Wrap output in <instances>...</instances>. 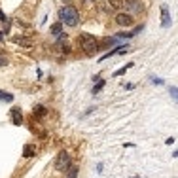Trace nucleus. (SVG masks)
Masks as SVG:
<instances>
[{"label": "nucleus", "instance_id": "f257e3e1", "mask_svg": "<svg viewBox=\"0 0 178 178\" xmlns=\"http://www.w3.org/2000/svg\"><path fill=\"white\" fill-rule=\"evenodd\" d=\"M59 17H61V23L68 25V27H76L78 21H80V14L74 6H66V8H61L59 12Z\"/></svg>", "mask_w": 178, "mask_h": 178}, {"label": "nucleus", "instance_id": "f03ea898", "mask_svg": "<svg viewBox=\"0 0 178 178\" xmlns=\"http://www.w3.org/2000/svg\"><path fill=\"white\" fill-rule=\"evenodd\" d=\"M78 42H80V46L85 49V53H93V51L99 49V42H97L91 34H80Z\"/></svg>", "mask_w": 178, "mask_h": 178}, {"label": "nucleus", "instance_id": "7ed1b4c3", "mask_svg": "<svg viewBox=\"0 0 178 178\" xmlns=\"http://www.w3.org/2000/svg\"><path fill=\"white\" fill-rule=\"evenodd\" d=\"M68 167H70V155L63 150V152H59L57 159H55V169H57V171H64V169H68Z\"/></svg>", "mask_w": 178, "mask_h": 178}, {"label": "nucleus", "instance_id": "20e7f679", "mask_svg": "<svg viewBox=\"0 0 178 178\" xmlns=\"http://www.w3.org/2000/svg\"><path fill=\"white\" fill-rule=\"evenodd\" d=\"M116 23L121 25V27H131L133 23H135V19H133L131 14H119V15L116 17Z\"/></svg>", "mask_w": 178, "mask_h": 178}, {"label": "nucleus", "instance_id": "39448f33", "mask_svg": "<svg viewBox=\"0 0 178 178\" xmlns=\"http://www.w3.org/2000/svg\"><path fill=\"white\" fill-rule=\"evenodd\" d=\"M10 114H12V123L14 125H21V121H23V114H21L19 108H12L10 110Z\"/></svg>", "mask_w": 178, "mask_h": 178}, {"label": "nucleus", "instance_id": "423d86ee", "mask_svg": "<svg viewBox=\"0 0 178 178\" xmlns=\"http://www.w3.org/2000/svg\"><path fill=\"white\" fill-rule=\"evenodd\" d=\"M129 10H131V12H140V10H142V4L138 2V0H127V2H123Z\"/></svg>", "mask_w": 178, "mask_h": 178}, {"label": "nucleus", "instance_id": "0eeeda50", "mask_svg": "<svg viewBox=\"0 0 178 178\" xmlns=\"http://www.w3.org/2000/svg\"><path fill=\"white\" fill-rule=\"evenodd\" d=\"M34 153H36V148H34V144H27V146L23 148V157H32Z\"/></svg>", "mask_w": 178, "mask_h": 178}, {"label": "nucleus", "instance_id": "6e6552de", "mask_svg": "<svg viewBox=\"0 0 178 178\" xmlns=\"http://www.w3.org/2000/svg\"><path fill=\"white\" fill-rule=\"evenodd\" d=\"M161 15H163V27H169L171 19H169V8H167L165 4L161 6Z\"/></svg>", "mask_w": 178, "mask_h": 178}, {"label": "nucleus", "instance_id": "1a4fd4ad", "mask_svg": "<svg viewBox=\"0 0 178 178\" xmlns=\"http://www.w3.org/2000/svg\"><path fill=\"white\" fill-rule=\"evenodd\" d=\"M51 34L53 36H61L63 34V23H61V21L55 23V25H51Z\"/></svg>", "mask_w": 178, "mask_h": 178}, {"label": "nucleus", "instance_id": "9d476101", "mask_svg": "<svg viewBox=\"0 0 178 178\" xmlns=\"http://www.w3.org/2000/svg\"><path fill=\"white\" fill-rule=\"evenodd\" d=\"M46 114H48V110L44 108L42 104H38V106L34 108V116H38V118H44V116H46Z\"/></svg>", "mask_w": 178, "mask_h": 178}, {"label": "nucleus", "instance_id": "9b49d317", "mask_svg": "<svg viewBox=\"0 0 178 178\" xmlns=\"http://www.w3.org/2000/svg\"><path fill=\"white\" fill-rule=\"evenodd\" d=\"M78 176V167H68L66 169V178H76Z\"/></svg>", "mask_w": 178, "mask_h": 178}, {"label": "nucleus", "instance_id": "f8f14e48", "mask_svg": "<svg viewBox=\"0 0 178 178\" xmlns=\"http://www.w3.org/2000/svg\"><path fill=\"white\" fill-rule=\"evenodd\" d=\"M0 101H8V103H12V101H14V95H10V93H4V91H0Z\"/></svg>", "mask_w": 178, "mask_h": 178}, {"label": "nucleus", "instance_id": "ddd939ff", "mask_svg": "<svg viewBox=\"0 0 178 178\" xmlns=\"http://www.w3.org/2000/svg\"><path fill=\"white\" fill-rule=\"evenodd\" d=\"M103 87H104V80H99V83H97V85L93 87V95H97V93H99V91H101V89H103Z\"/></svg>", "mask_w": 178, "mask_h": 178}, {"label": "nucleus", "instance_id": "4468645a", "mask_svg": "<svg viewBox=\"0 0 178 178\" xmlns=\"http://www.w3.org/2000/svg\"><path fill=\"white\" fill-rule=\"evenodd\" d=\"M169 93H171L172 99H176V101H178V87H169Z\"/></svg>", "mask_w": 178, "mask_h": 178}, {"label": "nucleus", "instance_id": "2eb2a0df", "mask_svg": "<svg viewBox=\"0 0 178 178\" xmlns=\"http://www.w3.org/2000/svg\"><path fill=\"white\" fill-rule=\"evenodd\" d=\"M121 4H123V0H110V6L112 8H121Z\"/></svg>", "mask_w": 178, "mask_h": 178}, {"label": "nucleus", "instance_id": "dca6fc26", "mask_svg": "<svg viewBox=\"0 0 178 178\" xmlns=\"http://www.w3.org/2000/svg\"><path fill=\"white\" fill-rule=\"evenodd\" d=\"M131 64H133V63H131ZM131 64H127V66H123V68H119V70H116V72H114V76H121V74H125V70L129 68Z\"/></svg>", "mask_w": 178, "mask_h": 178}, {"label": "nucleus", "instance_id": "f3484780", "mask_svg": "<svg viewBox=\"0 0 178 178\" xmlns=\"http://www.w3.org/2000/svg\"><path fill=\"white\" fill-rule=\"evenodd\" d=\"M104 46H114V44H116V38H104Z\"/></svg>", "mask_w": 178, "mask_h": 178}, {"label": "nucleus", "instance_id": "a211bd4d", "mask_svg": "<svg viewBox=\"0 0 178 178\" xmlns=\"http://www.w3.org/2000/svg\"><path fill=\"white\" fill-rule=\"evenodd\" d=\"M15 42H17V44H23V46H30V42L25 40V38H15Z\"/></svg>", "mask_w": 178, "mask_h": 178}, {"label": "nucleus", "instance_id": "6ab92c4d", "mask_svg": "<svg viewBox=\"0 0 178 178\" xmlns=\"http://www.w3.org/2000/svg\"><path fill=\"white\" fill-rule=\"evenodd\" d=\"M0 21H2V23H6V21H8V19H6V15H4V12H2V10H0Z\"/></svg>", "mask_w": 178, "mask_h": 178}, {"label": "nucleus", "instance_id": "aec40b11", "mask_svg": "<svg viewBox=\"0 0 178 178\" xmlns=\"http://www.w3.org/2000/svg\"><path fill=\"white\" fill-rule=\"evenodd\" d=\"M152 82H153V83H157V85L163 83V80H159V78H152Z\"/></svg>", "mask_w": 178, "mask_h": 178}, {"label": "nucleus", "instance_id": "412c9836", "mask_svg": "<svg viewBox=\"0 0 178 178\" xmlns=\"http://www.w3.org/2000/svg\"><path fill=\"white\" fill-rule=\"evenodd\" d=\"M6 63H8V61H6L4 57H0V66H2V64H6Z\"/></svg>", "mask_w": 178, "mask_h": 178}, {"label": "nucleus", "instance_id": "4be33fe9", "mask_svg": "<svg viewBox=\"0 0 178 178\" xmlns=\"http://www.w3.org/2000/svg\"><path fill=\"white\" fill-rule=\"evenodd\" d=\"M2 38H4V34H2V32H0V42H2Z\"/></svg>", "mask_w": 178, "mask_h": 178}]
</instances>
